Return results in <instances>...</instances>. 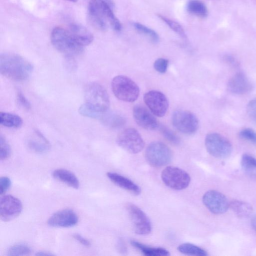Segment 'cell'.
<instances>
[{
  "label": "cell",
  "instance_id": "obj_2",
  "mask_svg": "<svg viewBox=\"0 0 256 256\" xmlns=\"http://www.w3.org/2000/svg\"><path fill=\"white\" fill-rule=\"evenodd\" d=\"M33 66L22 56L12 52L0 56V72L6 78L15 81H23L29 78Z\"/></svg>",
  "mask_w": 256,
  "mask_h": 256
},
{
  "label": "cell",
  "instance_id": "obj_17",
  "mask_svg": "<svg viewBox=\"0 0 256 256\" xmlns=\"http://www.w3.org/2000/svg\"><path fill=\"white\" fill-rule=\"evenodd\" d=\"M228 90L234 94H244L252 90V84L246 75L238 72L234 75L228 81Z\"/></svg>",
  "mask_w": 256,
  "mask_h": 256
},
{
  "label": "cell",
  "instance_id": "obj_7",
  "mask_svg": "<svg viewBox=\"0 0 256 256\" xmlns=\"http://www.w3.org/2000/svg\"><path fill=\"white\" fill-rule=\"evenodd\" d=\"M204 143L207 152L216 158H226L232 153L231 143L226 138L219 134H208L206 136Z\"/></svg>",
  "mask_w": 256,
  "mask_h": 256
},
{
  "label": "cell",
  "instance_id": "obj_13",
  "mask_svg": "<svg viewBox=\"0 0 256 256\" xmlns=\"http://www.w3.org/2000/svg\"><path fill=\"white\" fill-rule=\"evenodd\" d=\"M144 100L151 112L157 116H164L168 110V100L160 91L152 90L146 92Z\"/></svg>",
  "mask_w": 256,
  "mask_h": 256
},
{
  "label": "cell",
  "instance_id": "obj_23",
  "mask_svg": "<svg viewBox=\"0 0 256 256\" xmlns=\"http://www.w3.org/2000/svg\"><path fill=\"white\" fill-rule=\"evenodd\" d=\"M105 125L112 128H119L126 122L125 119L122 116L116 114L108 112V110L102 113L100 118Z\"/></svg>",
  "mask_w": 256,
  "mask_h": 256
},
{
  "label": "cell",
  "instance_id": "obj_31",
  "mask_svg": "<svg viewBox=\"0 0 256 256\" xmlns=\"http://www.w3.org/2000/svg\"><path fill=\"white\" fill-rule=\"evenodd\" d=\"M241 165L246 171L256 170V158L248 154H244L241 158Z\"/></svg>",
  "mask_w": 256,
  "mask_h": 256
},
{
  "label": "cell",
  "instance_id": "obj_19",
  "mask_svg": "<svg viewBox=\"0 0 256 256\" xmlns=\"http://www.w3.org/2000/svg\"><path fill=\"white\" fill-rule=\"evenodd\" d=\"M106 176L117 186L136 196L140 194V188L129 178L114 172H108Z\"/></svg>",
  "mask_w": 256,
  "mask_h": 256
},
{
  "label": "cell",
  "instance_id": "obj_5",
  "mask_svg": "<svg viewBox=\"0 0 256 256\" xmlns=\"http://www.w3.org/2000/svg\"><path fill=\"white\" fill-rule=\"evenodd\" d=\"M86 104L99 112H106L110 106V99L106 90L101 84L91 82L84 90Z\"/></svg>",
  "mask_w": 256,
  "mask_h": 256
},
{
  "label": "cell",
  "instance_id": "obj_20",
  "mask_svg": "<svg viewBox=\"0 0 256 256\" xmlns=\"http://www.w3.org/2000/svg\"><path fill=\"white\" fill-rule=\"evenodd\" d=\"M68 28L77 42L84 48L91 44L94 40L92 34L80 24L72 23Z\"/></svg>",
  "mask_w": 256,
  "mask_h": 256
},
{
  "label": "cell",
  "instance_id": "obj_8",
  "mask_svg": "<svg viewBox=\"0 0 256 256\" xmlns=\"http://www.w3.org/2000/svg\"><path fill=\"white\" fill-rule=\"evenodd\" d=\"M161 178L166 186L176 190L186 188L190 182V176L186 172L174 166H168L164 169Z\"/></svg>",
  "mask_w": 256,
  "mask_h": 256
},
{
  "label": "cell",
  "instance_id": "obj_43",
  "mask_svg": "<svg viewBox=\"0 0 256 256\" xmlns=\"http://www.w3.org/2000/svg\"><path fill=\"white\" fill-rule=\"evenodd\" d=\"M69 0V1H70V2H76L78 0Z\"/></svg>",
  "mask_w": 256,
  "mask_h": 256
},
{
  "label": "cell",
  "instance_id": "obj_1",
  "mask_svg": "<svg viewBox=\"0 0 256 256\" xmlns=\"http://www.w3.org/2000/svg\"><path fill=\"white\" fill-rule=\"evenodd\" d=\"M88 18L92 26L104 31L108 24L116 32H120L122 25L114 14L110 0H90L88 7Z\"/></svg>",
  "mask_w": 256,
  "mask_h": 256
},
{
  "label": "cell",
  "instance_id": "obj_22",
  "mask_svg": "<svg viewBox=\"0 0 256 256\" xmlns=\"http://www.w3.org/2000/svg\"><path fill=\"white\" fill-rule=\"evenodd\" d=\"M131 244L146 256H168L169 252L162 248L152 247L136 240H132Z\"/></svg>",
  "mask_w": 256,
  "mask_h": 256
},
{
  "label": "cell",
  "instance_id": "obj_16",
  "mask_svg": "<svg viewBox=\"0 0 256 256\" xmlns=\"http://www.w3.org/2000/svg\"><path fill=\"white\" fill-rule=\"evenodd\" d=\"M135 122L141 128L147 130H154L158 126V123L154 116L145 107L136 105L132 110Z\"/></svg>",
  "mask_w": 256,
  "mask_h": 256
},
{
  "label": "cell",
  "instance_id": "obj_21",
  "mask_svg": "<svg viewBox=\"0 0 256 256\" xmlns=\"http://www.w3.org/2000/svg\"><path fill=\"white\" fill-rule=\"evenodd\" d=\"M54 178L74 189L80 186L76 176L72 172L64 168H58L52 172Z\"/></svg>",
  "mask_w": 256,
  "mask_h": 256
},
{
  "label": "cell",
  "instance_id": "obj_39",
  "mask_svg": "<svg viewBox=\"0 0 256 256\" xmlns=\"http://www.w3.org/2000/svg\"><path fill=\"white\" fill-rule=\"evenodd\" d=\"M73 238L76 240L78 242L84 246L89 248L91 246V243L88 240L84 237L81 234L75 233L72 235Z\"/></svg>",
  "mask_w": 256,
  "mask_h": 256
},
{
  "label": "cell",
  "instance_id": "obj_32",
  "mask_svg": "<svg viewBox=\"0 0 256 256\" xmlns=\"http://www.w3.org/2000/svg\"><path fill=\"white\" fill-rule=\"evenodd\" d=\"M11 154V148L4 137L0 136V158L2 160H6Z\"/></svg>",
  "mask_w": 256,
  "mask_h": 256
},
{
  "label": "cell",
  "instance_id": "obj_30",
  "mask_svg": "<svg viewBox=\"0 0 256 256\" xmlns=\"http://www.w3.org/2000/svg\"><path fill=\"white\" fill-rule=\"evenodd\" d=\"M157 16L169 28H170L174 32L178 34L180 37L184 39L186 38V36L184 30L179 24L161 14H158Z\"/></svg>",
  "mask_w": 256,
  "mask_h": 256
},
{
  "label": "cell",
  "instance_id": "obj_42",
  "mask_svg": "<svg viewBox=\"0 0 256 256\" xmlns=\"http://www.w3.org/2000/svg\"><path fill=\"white\" fill-rule=\"evenodd\" d=\"M251 224L253 229L256 232V216L252 217L251 220Z\"/></svg>",
  "mask_w": 256,
  "mask_h": 256
},
{
  "label": "cell",
  "instance_id": "obj_35",
  "mask_svg": "<svg viewBox=\"0 0 256 256\" xmlns=\"http://www.w3.org/2000/svg\"><path fill=\"white\" fill-rule=\"evenodd\" d=\"M168 65V60L164 58H159L156 60L154 62V69L160 74L166 72Z\"/></svg>",
  "mask_w": 256,
  "mask_h": 256
},
{
  "label": "cell",
  "instance_id": "obj_27",
  "mask_svg": "<svg viewBox=\"0 0 256 256\" xmlns=\"http://www.w3.org/2000/svg\"><path fill=\"white\" fill-rule=\"evenodd\" d=\"M178 250L186 255L206 256L207 252L202 248L190 243H184L178 247Z\"/></svg>",
  "mask_w": 256,
  "mask_h": 256
},
{
  "label": "cell",
  "instance_id": "obj_36",
  "mask_svg": "<svg viewBox=\"0 0 256 256\" xmlns=\"http://www.w3.org/2000/svg\"><path fill=\"white\" fill-rule=\"evenodd\" d=\"M246 112L251 120L256 122V98L248 102L246 106Z\"/></svg>",
  "mask_w": 256,
  "mask_h": 256
},
{
  "label": "cell",
  "instance_id": "obj_34",
  "mask_svg": "<svg viewBox=\"0 0 256 256\" xmlns=\"http://www.w3.org/2000/svg\"><path fill=\"white\" fill-rule=\"evenodd\" d=\"M240 137L246 140L256 144V132L250 128H245L239 132Z\"/></svg>",
  "mask_w": 256,
  "mask_h": 256
},
{
  "label": "cell",
  "instance_id": "obj_3",
  "mask_svg": "<svg viewBox=\"0 0 256 256\" xmlns=\"http://www.w3.org/2000/svg\"><path fill=\"white\" fill-rule=\"evenodd\" d=\"M50 40L58 51L68 57L80 54L84 49V47L77 42L68 28L62 26H56L52 30Z\"/></svg>",
  "mask_w": 256,
  "mask_h": 256
},
{
  "label": "cell",
  "instance_id": "obj_40",
  "mask_svg": "<svg viewBox=\"0 0 256 256\" xmlns=\"http://www.w3.org/2000/svg\"><path fill=\"white\" fill-rule=\"evenodd\" d=\"M226 61L229 64L234 65L237 64L236 60L232 56L230 55H226L224 56Z\"/></svg>",
  "mask_w": 256,
  "mask_h": 256
},
{
  "label": "cell",
  "instance_id": "obj_9",
  "mask_svg": "<svg viewBox=\"0 0 256 256\" xmlns=\"http://www.w3.org/2000/svg\"><path fill=\"white\" fill-rule=\"evenodd\" d=\"M118 144L129 153L136 154L144 148V142L140 133L134 128L121 132L116 138Z\"/></svg>",
  "mask_w": 256,
  "mask_h": 256
},
{
  "label": "cell",
  "instance_id": "obj_6",
  "mask_svg": "<svg viewBox=\"0 0 256 256\" xmlns=\"http://www.w3.org/2000/svg\"><path fill=\"white\" fill-rule=\"evenodd\" d=\"M144 157L151 166L160 168L169 164L172 159V152L169 148L160 142H154L147 146Z\"/></svg>",
  "mask_w": 256,
  "mask_h": 256
},
{
  "label": "cell",
  "instance_id": "obj_28",
  "mask_svg": "<svg viewBox=\"0 0 256 256\" xmlns=\"http://www.w3.org/2000/svg\"><path fill=\"white\" fill-rule=\"evenodd\" d=\"M133 26L138 32L147 36L152 42L157 43L159 41L158 34L154 30L139 22H134Z\"/></svg>",
  "mask_w": 256,
  "mask_h": 256
},
{
  "label": "cell",
  "instance_id": "obj_33",
  "mask_svg": "<svg viewBox=\"0 0 256 256\" xmlns=\"http://www.w3.org/2000/svg\"><path fill=\"white\" fill-rule=\"evenodd\" d=\"M160 130L163 136L170 142L174 144H178L180 142L179 138L167 127L160 126Z\"/></svg>",
  "mask_w": 256,
  "mask_h": 256
},
{
  "label": "cell",
  "instance_id": "obj_18",
  "mask_svg": "<svg viewBox=\"0 0 256 256\" xmlns=\"http://www.w3.org/2000/svg\"><path fill=\"white\" fill-rule=\"evenodd\" d=\"M28 148L37 154H44L50 150V144L38 130H36L26 142Z\"/></svg>",
  "mask_w": 256,
  "mask_h": 256
},
{
  "label": "cell",
  "instance_id": "obj_29",
  "mask_svg": "<svg viewBox=\"0 0 256 256\" xmlns=\"http://www.w3.org/2000/svg\"><path fill=\"white\" fill-rule=\"evenodd\" d=\"M32 252L30 248L24 244H18L10 246L6 252L9 256H22L30 254Z\"/></svg>",
  "mask_w": 256,
  "mask_h": 256
},
{
  "label": "cell",
  "instance_id": "obj_11",
  "mask_svg": "<svg viewBox=\"0 0 256 256\" xmlns=\"http://www.w3.org/2000/svg\"><path fill=\"white\" fill-rule=\"evenodd\" d=\"M126 208L134 232L140 235H146L152 230V224L146 214L136 205L128 203Z\"/></svg>",
  "mask_w": 256,
  "mask_h": 256
},
{
  "label": "cell",
  "instance_id": "obj_25",
  "mask_svg": "<svg viewBox=\"0 0 256 256\" xmlns=\"http://www.w3.org/2000/svg\"><path fill=\"white\" fill-rule=\"evenodd\" d=\"M0 123L1 125L10 128H18L23 123L21 117L17 114L6 112H0Z\"/></svg>",
  "mask_w": 256,
  "mask_h": 256
},
{
  "label": "cell",
  "instance_id": "obj_4",
  "mask_svg": "<svg viewBox=\"0 0 256 256\" xmlns=\"http://www.w3.org/2000/svg\"><path fill=\"white\" fill-rule=\"evenodd\" d=\"M112 90L115 96L126 102H133L137 100L140 89L137 84L125 76H117L111 83Z\"/></svg>",
  "mask_w": 256,
  "mask_h": 256
},
{
  "label": "cell",
  "instance_id": "obj_10",
  "mask_svg": "<svg viewBox=\"0 0 256 256\" xmlns=\"http://www.w3.org/2000/svg\"><path fill=\"white\" fill-rule=\"evenodd\" d=\"M174 126L186 134H194L198 128V120L193 113L184 110L174 112L172 116Z\"/></svg>",
  "mask_w": 256,
  "mask_h": 256
},
{
  "label": "cell",
  "instance_id": "obj_14",
  "mask_svg": "<svg viewBox=\"0 0 256 256\" xmlns=\"http://www.w3.org/2000/svg\"><path fill=\"white\" fill-rule=\"evenodd\" d=\"M202 202L211 212L216 214L226 212L230 207L226 196L215 190L206 192L203 196Z\"/></svg>",
  "mask_w": 256,
  "mask_h": 256
},
{
  "label": "cell",
  "instance_id": "obj_24",
  "mask_svg": "<svg viewBox=\"0 0 256 256\" xmlns=\"http://www.w3.org/2000/svg\"><path fill=\"white\" fill-rule=\"evenodd\" d=\"M187 11L192 15L201 18L208 16V10L204 2L200 0H190L186 5Z\"/></svg>",
  "mask_w": 256,
  "mask_h": 256
},
{
  "label": "cell",
  "instance_id": "obj_41",
  "mask_svg": "<svg viewBox=\"0 0 256 256\" xmlns=\"http://www.w3.org/2000/svg\"><path fill=\"white\" fill-rule=\"evenodd\" d=\"M36 256H53V255H54V254H53L52 253H51L50 252H46V251H40V252H37L36 254Z\"/></svg>",
  "mask_w": 256,
  "mask_h": 256
},
{
  "label": "cell",
  "instance_id": "obj_38",
  "mask_svg": "<svg viewBox=\"0 0 256 256\" xmlns=\"http://www.w3.org/2000/svg\"><path fill=\"white\" fill-rule=\"evenodd\" d=\"M16 100L18 104L23 108L26 110H30V102L22 92H18L16 94Z\"/></svg>",
  "mask_w": 256,
  "mask_h": 256
},
{
  "label": "cell",
  "instance_id": "obj_37",
  "mask_svg": "<svg viewBox=\"0 0 256 256\" xmlns=\"http://www.w3.org/2000/svg\"><path fill=\"white\" fill-rule=\"evenodd\" d=\"M11 186L10 179L8 176H2L0 178V193L4 195L8 191Z\"/></svg>",
  "mask_w": 256,
  "mask_h": 256
},
{
  "label": "cell",
  "instance_id": "obj_15",
  "mask_svg": "<svg viewBox=\"0 0 256 256\" xmlns=\"http://www.w3.org/2000/svg\"><path fill=\"white\" fill-rule=\"evenodd\" d=\"M78 222L77 214L72 209L66 208L56 212L48 220V224L54 228H70Z\"/></svg>",
  "mask_w": 256,
  "mask_h": 256
},
{
  "label": "cell",
  "instance_id": "obj_26",
  "mask_svg": "<svg viewBox=\"0 0 256 256\" xmlns=\"http://www.w3.org/2000/svg\"><path fill=\"white\" fill-rule=\"evenodd\" d=\"M230 207L235 214L241 218L248 216L252 212V207L248 203L238 200L230 203Z\"/></svg>",
  "mask_w": 256,
  "mask_h": 256
},
{
  "label": "cell",
  "instance_id": "obj_12",
  "mask_svg": "<svg viewBox=\"0 0 256 256\" xmlns=\"http://www.w3.org/2000/svg\"><path fill=\"white\" fill-rule=\"evenodd\" d=\"M22 204L17 198L12 195H2L0 200V218L4 222L12 220L21 213Z\"/></svg>",
  "mask_w": 256,
  "mask_h": 256
}]
</instances>
